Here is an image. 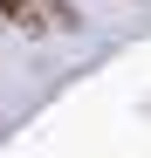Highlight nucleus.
Here are the masks:
<instances>
[{"label": "nucleus", "mask_w": 151, "mask_h": 158, "mask_svg": "<svg viewBox=\"0 0 151 158\" xmlns=\"http://www.w3.org/2000/svg\"><path fill=\"white\" fill-rule=\"evenodd\" d=\"M0 14H7L14 28H28V35H69L76 28L69 0H0Z\"/></svg>", "instance_id": "obj_1"}]
</instances>
